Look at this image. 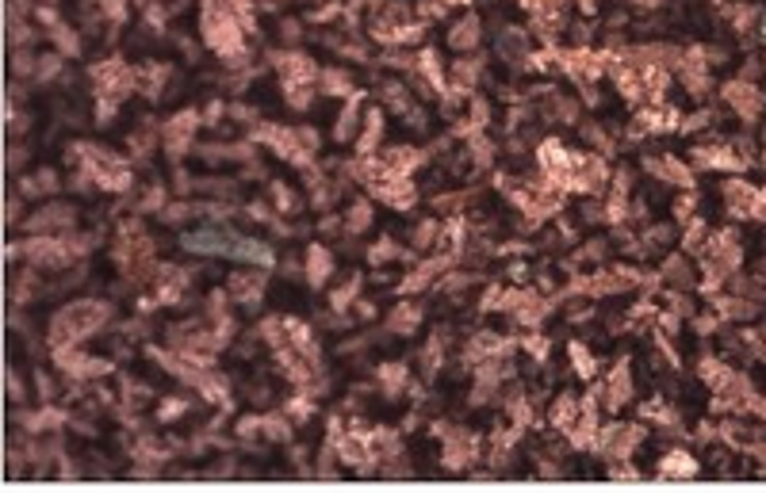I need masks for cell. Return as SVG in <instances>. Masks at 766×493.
Returning a JSON list of instances; mask_svg holds the SVG:
<instances>
[{
    "label": "cell",
    "mask_w": 766,
    "mask_h": 493,
    "mask_svg": "<svg viewBox=\"0 0 766 493\" xmlns=\"http://www.w3.org/2000/svg\"><path fill=\"white\" fill-rule=\"evenodd\" d=\"M452 42H456V46H471V42H475V20H468L464 27H456V31H452Z\"/></svg>",
    "instance_id": "cell-2"
},
{
    "label": "cell",
    "mask_w": 766,
    "mask_h": 493,
    "mask_svg": "<svg viewBox=\"0 0 766 493\" xmlns=\"http://www.w3.org/2000/svg\"><path fill=\"white\" fill-rule=\"evenodd\" d=\"M663 474H694V463H686V455H670Z\"/></svg>",
    "instance_id": "cell-3"
},
{
    "label": "cell",
    "mask_w": 766,
    "mask_h": 493,
    "mask_svg": "<svg viewBox=\"0 0 766 493\" xmlns=\"http://www.w3.org/2000/svg\"><path fill=\"white\" fill-rule=\"evenodd\" d=\"M728 100H732L743 115H755V111H759V96H755V88H747V84H732V88H728Z\"/></svg>",
    "instance_id": "cell-1"
}]
</instances>
